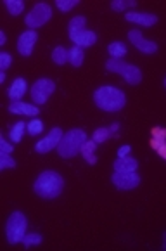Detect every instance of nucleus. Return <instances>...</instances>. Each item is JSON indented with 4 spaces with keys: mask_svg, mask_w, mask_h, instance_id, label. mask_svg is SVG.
Returning a JSON list of instances; mask_svg holds the SVG:
<instances>
[{
    "mask_svg": "<svg viewBox=\"0 0 166 251\" xmlns=\"http://www.w3.org/2000/svg\"><path fill=\"white\" fill-rule=\"evenodd\" d=\"M83 59H85V54H83L81 47H76V45H74L73 49H70V63L73 64L74 68L81 66V64H83Z\"/></svg>",
    "mask_w": 166,
    "mask_h": 251,
    "instance_id": "20",
    "label": "nucleus"
},
{
    "mask_svg": "<svg viewBox=\"0 0 166 251\" xmlns=\"http://www.w3.org/2000/svg\"><path fill=\"white\" fill-rule=\"evenodd\" d=\"M107 50H109L111 57H115V59H121L123 55L126 54V45L123 44V42H113V44H109Z\"/></svg>",
    "mask_w": 166,
    "mask_h": 251,
    "instance_id": "19",
    "label": "nucleus"
},
{
    "mask_svg": "<svg viewBox=\"0 0 166 251\" xmlns=\"http://www.w3.org/2000/svg\"><path fill=\"white\" fill-rule=\"evenodd\" d=\"M85 25H87V19L83 16H74L70 21V25H68V35H70V38L81 33V31L85 30Z\"/></svg>",
    "mask_w": 166,
    "mask_h": 251,
    "instance_id": "17",
    "label": "nucleus"
},
{
    "mask_svg": "<svg viewBox=\"0 0 166 251\" xmlns=\"http://www.w3.org/2000/svg\"><path fill=\"white\" fill-rule=\"evenodd\" d=\"M55 90V81L48 78H40L31 87V99L35 104H45L50 94Z\"/></svg>",
    "mask_w": 166,
    "mask_h": 251,
    "instance_id": "7",
    "label": "nucleus"
},
{
    "mask_svg": "<svg viewBox=\"0 0 166 251\" xmlns=\"http://www.w3.org/2000/svg\"><path fill=\"white\" fill-rule=\"evenodd\" d=\"M135 5H137L135 0H113V2H111V9L116 12L128 11V9L135 7Z\"/></svg>",
    "mask_w": 166,
    "mask_h": 251,
    "instance_id": "21",
    "label": "nucleus"
},
{
    "mask_svg": "<svg viewBox=\"0 0 166 251\" xmlns=\"http://www.w3.org/2000/svg\"><path fill=\"white\" fill-rule=\"evenodd\" d=\"M95 146H97V142H95V141H87L85 144L81 146L80 154L83 156V159H85L87 163H90V165H95V163H97Z\"/></svg>",
    "mask_w": 166,
    "mask_h": 251,
    "instance_id": "16",
    "label": "nucleus"
},
{
    "mask_svg": "<svg viewBox=\"0 0 166 251\" xmlns=\"http://www.w3.org/2000/svg\"><path fill=\"white\" fill-rule=\"evenodd\" d=\"M26 92V81L23 78H18V80L12 81L11 89H9V97L12 100H19Z\"/></svg>",
    "mask_w": 166,
    "mask_h": 251,
    "instance_id": "18",
    "label": "nucleus"
},
{
    "mask_svg": "<svg viewBox=\"0 0 166 251\" xmlns=\"http://www.w3.org/2000/svg\"><path fill=\"white\" fill-rule=\"evenodd\" d=\"M63 130L59 128V126H55V128H52L50 132H48V135L45 137L44 141H38L37 146H35V151L37 152H42V154H45V152L52 151V149H55L57 146H59L61 139H63Z\"/></svg>",
    "mask_w": 166,
    "mask_h": 251,
    "instance_id": "9",
    "label": "nucleus"
},
{
    "mask_svg": "<svg viewBox=\"0 0 166 251\" xmlns=\"http://www.w3.org/2000/svg\"><path fill=\"white\" fill-rule=\"evenodd\" d=\"M5 40H7L5 33H4V31H0V45H4V44H5Z\"/></svg>",
    "mask_w": 166,
    "mask_h": 251,
    "instance_id": "33",
    "label": "nucleus"
},
{
    "mask_svg": "<svg viewBox=\"0 0 166 251\" xmlns=\"http://www.w3.org/2000/svg\"><path fill=\"white\" fill-rule=\"evenodd\" d=\"M28 133L30 135H38V133H42V130H44V123L40 122V120H33V122L28 123Z\"/></svg>",
    "mask_w": 166,
    "mask_h": 251,
    "instance_id": "28",
    "label": "nucleus"
},
{
    "mask_svg": "<svg viewBox=\"0 0 166 251\" xmlns=\"http://www.w3.org/2000/svg\"><path fill=\"white\" fill-rule=\"evenodd\" d=\"M163 250H166V232H165V236H163Z\"/></svg>",
    "mask_w": 166,
    "mask_h": 251,
    "instance_id": "34",
    "label": "nucleus"
},
{
    "mask_svg": "<svg viewBox=\"0 0 166 251\" xmlns=\"http://www.w3.org/2000/svg\"><path fill=\"white\" fill-rule=\"evenodd\" d=\"M71 40L76 44V47H90V45H94L97 42V35L94 33V31L83 30L81 33L71 37Z\"/></svg>",
    "mask_w": 166,
    "mask_h": 251,
    "instance_id": "15",
    "label": "nucleus"
},
{
    "mask_svg": "<svg viewBox=\"0 0 166 251\" xmlns=\"http://www.w3.org/2000/svg\"><path fill=\"white\" fill-rule=\"evenodd\" d=\"M111 182L116 185L118 189H135L141 184V177L137 175V172H115L113 177H111Z\"/></svg>",
    "mask_w": 166,
    "mask_h": 251,
    "instance_id": "8",
    "label": "nucleus"
},
{
    "mask_svg": "<svg viewBox=\"0 0 166 251\" xmlns=\"http://www.w3.org/2000/svg\"><path fill=\"white\" fill-rule=\"evenodd\" d=\"M26 227H28V220H26L24 213L21 211H14L11 213L7 220V226H5V234H7V241L11 244L23 243L26 236Z\"/></svg>",
    "mask_w": 166,
    "mask_h": 251,
    "instance_id": "5",
    "label": "nucleus"
},
{
    "mask_svg": "<svg viewBox=\"0 0 166 251\" xmlns=\"http://www.w3.org/2000/svg\"><path fill=\"white\" fill-rule=\"evenodd\" d=\"M11 63H12V57L7 54V52H2L0 54V71L2 73H5L7 71V68L11 66Z\"/></svg>",
    "mask_w": 166,
    "mask_h": 251,
    "instance_id": "29",
    "label": "nucleus"
},
{
    "mask_svg": "<svg viewBox=\"0 0 166 251\" xmlns=\"http://www.w3.org/2000/svg\"><path fill=\"white\" fill-rule=\"evenodd\" d=\"M113 168H115V172H137L139 163H137V159L132 158V156H125V158L116 159Z\"/></svg>",
    "mask_w": 166,
    "mask_h": 251,
    "instance_id": "14",
    "label": "nucleus"
},
{
    "mask_svg": "<svg viewBox=\"0 0 166 251\" xmlns=\"http://www.w3.org/2000/svg\"><path fill=\"white\" fill-rule=\"evenodd\" d=\"M106 70L113 71V73L121 75L128 85H139V83L142 81V71L137 66L125 63V61H121V59H115V57H111V59L106 63Z\"/></svg>",
    "mask_w": 166,
    "mask_h": 251,
    "instance_id": "4",
    "label": "nucleus"
},
{
    "mask_svg": "<svg viewBox=\"0 0 166 251\" xmlns=\"http://www.w3.org/2000/svg\"><path fill=\"white\" fill-rule=\"evenodd\" d=\"M12 149H14V146L9 144V142L5 141L4 137L0 135V151H2V152H7V154H9V152H11Z\"/></svg>",
    "mask_w": 166,
    "mask_h": 251,
    "instance_id": "31",
    "label": "nucleus"
},
{
    "mask_svg": "<svg viewBox=\"0 0 166 251\" xmlns=\"http://www.w3.org/2000/svg\"><path fill=\"white\" fill-rule=\"evenodd\" d=\"M50 16H52L50 5L45 4V2H38V4L30 11V14L26 16V26H28L30 30L40 28V26H44L45 23L50 19Z\"/></svg>",
    "mask_w": 166,
    "mask_h": 251,
    "instance_id": "6",
    "label": "nucleus"
},
{
    "mask_svg": "<svg viewBox=\"0 0 166 251\" xmlns=\"http://www.w3.org/2000/svg\"><path fill=\"white\" fill-rule=\"evenodd\" d=\"M35 42H37V31L33 30H28L19 37L18 40V50L21 55L24 57H30L31 52H33V47H35Z\"/></svg>",
    "mask_w": 166,
    "mask_h": 251,
    "instance_id": "11",
    "label": "nucleus"
},
{
    "mask_svg": "<svg viewBox=\"0 0 166 251\" xmlns=\"http://www.w3.org/2000/svg\"><path fill=\"white\" fill-rule=\"evenodd\" d=\"M5 7L12 16H19L24 9V4H23V0H5Z\"/></svg>",
    "mask_w": 166,
    "mask_h": 251,
    "instance_id": "24",
    "label": "nucleus"
},
{
    "mask_svg": "<svg viewBox=\"0 0 166 251\" xmlns=\"http://www.w3.org/2000/svg\"><path fill=\"white\" fill-rule=\"evenodd\" d=\"M125 19L142 26H152L158 23V16L149 14V12H125Z\"/></svg>",
    "mask_w": 166,
    "mask_h": 251,
    "instance_id": "12",
    "label": "nucleus"
},
{
    "mask_svg": "<svg viewBox=\"0 0 166 251\" xmlns=\"http://www.w3.org/2000/svg\"><path fill=\"white\" fill-rule=\"evenodd\" d=\"M128 38H130V42H132L139 50L144 52V54H154V52L158 50V44L151 40H145L141 30H130Z\"/></svg>",
    "mask_w": 166,
    "mask_h": 251,
    "instance_id": "10",
    "label": "nucleus"
},
{
    "mask_svg": "<svg viewBox=\"0 0 166 251\" xmlns=\"http://www.w3.org/2000/svg\"><path fill=\"white\" fill-rule=\"evenodd\" d=\"M52 61L55 64H64L70 61V52L66 50L64 47H55L54 52H52Z\"/></svg>",
    "mask_w": 166,
    "mask_h": 251,
    "instance_id": "22",
    "label": "nucleus"
},
{
    "mask_svg": "<svg viewBox=\"0 0 166 251\" xmlns=\"http://www.w3.org/2000/svg\"><path fill=\"white\" fill-rule=\"evenodd\" d=\"M9 111L14 113V115H28V116H37L38 113H40L37 106L21 102V100H12V102L9 104Z\"/></svg>",
    "mask_w": 166,
    "mask_h": 251,
    "instance_id": "13",
    "label": "nucleus"
},
{
    "mask_svg": "<svg viewBox=\"0 0 166 251\" xmlns=\"http://www.w3.org/2000/svg\"><path fill=\"white\" fill-rule=\"evenodd\" d=\"M33 189L37 192V196L44 198V200H54L63 192L64 178L57 172H44L35 180Z\"/></svg>",
    "mask_w": 166,
    "mask_h": 251,
    "instance_id": "2",
    "label": "nucleus"
},
{
    "mask_svg": "<svg viewBox=\"0 0 166 251\" xmlns=\"http://www.w3.org/2000/svg\"><path fill=\"white\" fill-rule=\"evenodd\" d=\"M87 142V133L81 128H73L66 132L57 146V152L61 158H74L81 151V146Z\"/></svg>",
    "mask_w": 166,
    "mask_h": 251,
    "instance_id": "3",
    "label": "nucleus"
},
{
    "mask_svg": "<svg viewBox=\"0 0 166 251\" xmlns=\"http://www.w3.org/2000/svg\"><path fill=\"white\" fill-rule=\"evenodd\" d=\"M26 123H23V122H18L14 126L11 128V141L14 142V144H19L21 142V137H23V132L26 130Z\"/></svg>",
    "mask_w": 166,
    "mask_h": 251,
    "instance_id": "23",
    "label": "nucleus"
},
{
    "mask_svg": "<svg viewBox=\"0 0 166 251\" xmlns=\"http://www.w3.org/2000/svg\"><path fill=\"white\" fill-rule=\"evenodd\" d=\"M165 87H166V78H165Z\"/></svg>",
    "mask_w": 166,
    "mask_h": 251,
    "instance_id": "35",
    "label": "nucleus"
},
{
    "mask_svg": "<svg viewBox=\"0 0 166 251\" xmlns=\"http://www.w3.org/2000/svg\"><path fill=\"white\" fill-rule=\"evenodd\" d=\"M113 135V132H111L109 126H106V128H99L94 132V141L97 142V144H100V142L107 141V137Z\"/></svg>",
    "mask_w": 166,
    "mask_h": 251,
    "instance_id": "26",
    "label": "nucleus"
},
{
    "mask_svg": "<svg viewBox=\"0 0 166 251\" xmlns=\"http://www.w3.org/2000/svg\"><path fill=\"white\" fill-rule=\"evenodd\" d=\"M94 102L97 104V107L107 111V113H118L125 107L126 104V96L119 89L115 87H100L94 94Z\"/></svg>",
    "mask_w": 166,
    "mask_h": 251,
    "instance_id": "1",
    "label": "nucleus"
},
{
    "mask_svg": "<svg viewBox=\"0 0 166 251\" xmlns=\"http://www.w3.org/2000/svg\"><path fill=\"white\" fill-rule=\"evenodd\" d=\"M130 151H132V148H130V146H123V148H119L118 156H119V158H125V156H128Z\"/></svg>",
    "mask_w": 166,
    "mask_h": 251,
    "instance_id": "32",
    "label": "nucleus"
},
{
    "mask_svg": "<svg viewBox=\"0 0 166 251\" xmlns=\"http://www.w3.org/2000/svg\"><path fill=\"white\" fill-rule=\"evenodd\" d=\"M7 168H16L14 158H11L7 152H0V170H7Z\"/></svg>",
    "mask_w": 166,
    "mask_h": 251,
    "instance_id": "25",
    "label": "nucleus"
},
{
    "mask_svg": "<svg viewBox=\"0 0 166 251\" xmlns=\"http://www.w3.org/2000/svg\"><path fill=\"white\" fill-rule=\"evenodd\" d=\"M23 243H24V246H33V244H40L42 243V236H40V234H28V236H24Z\"/></svg>",
    "mask_w": 166,
    "mask_h": 251,
    "instance_id": "30",
    "label": "nucleus"
},
{
    "mask_svg": "<svg viewBox=\"0 0 166 251\" xmlns=\"http://www.w3.org/2000/svg\"><path fill=\"white\" fill-rule=\"evenodd\" d=\"M78 4H80V0H57V2H55V5L64 12L71 11V9L76 7Z\"/></svg>",
    "mask_w": 166,
    "mask_h": 251,
    "instance_id": "27",
    "label": "nucleus"
}]
</instances>
